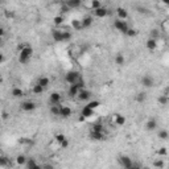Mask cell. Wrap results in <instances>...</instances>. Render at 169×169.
I'll list each match as a JSON object with an SVG mask.
<instances>
[{
    "label": "cell",
    "instance_id": "obj_30",
    "mask_svg": "<svg viewBox=\"0 0 169 169\" xmlns=\"http://www.w3.org/2000/svg\"><path fill=\"white\" fill-rule=\"evenodd\" d=\"M64 21H65L64 15H58V16H54V17H53V24H54L56 27H61L62 24H64Z\"/></svg>",
    "mask_w": 169,
    "mask_h": 169
},
{
    "label": "cell",
    "instance_id": "obj_7",
    "mask_svg": "<svg viewBox=\"0 0 169 169\" xmlns=\"http://www.w3.org/2000/svg\"><path fill=\"white\" fill-rule=\"evenodd\" d=\"M61 100H62V95L59 94L58 91L52 93L50 96H49V103H50V106H59V105H61Z\"/></svg>",
    "mask_w": 169,
    "mask_h": 169
},
{
    "label": "cell",
    "instance_id": "obj_11",
    "mask_svg": "<svg viewBox=\"0 0 169 169\" xmlns=\"http://www.w3.org/2000/svg\"><path fill=\"white\" fill-rule=\"evenodd\" d=\"M71 114H73V111H71V108H70L69 106L61 105V107H59V118L68 119V118L71 116Z\"/></svg>",
    "mask_w": 169,
    "mask_h": 169
},
{
    "label": "cell",
    "instance_id": "obj_16",
    "mask_svg": "<svg viewBox=\"0 0 169 169\" xmlns=\"http://www.w3.org/2000/svg\"><path fill=\"white\" fill-rule=\"evenodd\" d=\"M93 23H94V16H90V15H87V16L82 17V19H81L82 29H87V28H90V27L93 25Z\"/></svg>",
    "mask_w": 169,
    "mask_h": 169
},
{
    "label": "cell",
    "instance_id": "obj_2",
    "mask_svg": "<svg viewBox=\"0 0 169 169\" xmlns=\"http://www.w3.org/2000/svg\"><path fill=\"white\" fill-rule=\"evenodd\" d=\"M81 79H82V77L77 70H69L65 75V81L69 83V86H71V84H77Z\"/></svg>",
    "mask_w": 169,
    "mask_h": 169
},
{
    "label": "cell",
    "instance_id": "obj_40",
    "mask_svg": "<svg viewBox=\"0 0 169 169\" xmlns=\"http://www.w3.org/2000/svg\"><path fill=\"white\" fill-rule=\"evenodd\" d=\"M19 143L20 144H28V146H31V144H33V140H31V139H28V137H21V139H19Z\"/></svg>",
    "mask_w": 169,
    "mask_h": 169
},
{
    "label": "cell",
    "instance_id": "obj_10",
    "mask_svg": "<svg viewBox=\"0 0 169 169\" xmlns=\"http://www.w3.org/2000/svg\"><path fill=\"white\" fill-rule=\"evenodd\" d=\"M91 91L90 90H87V89H84V90H81L79 91V94H78V100H81V102H89L90 99H91Z\"/></svg>",
    "mask_w": 169,
    "mask_h": 169
},
{
    "label": "cell",
    "instance_id": "obj_13",
    "mask_svg": "<svg viewBox=\"0 0 169 169\" xmlns=\"http://www.w3.org/2000/svg\"><path fill=\"white\" fill-rule=\"evenodd\" d=\"M52 38L56 42H65L64 41V31H61V29H53L52 31Z\"/></svg>",
    "mask_w": 169,
    "mask_h": 169
},
{
    "label": "cell",
    "instance_id": "obj_8",
    "mask_svg": "<svg viewBox=\"0 0 169 169\" xmlns=\"http://www.w3.org/2000/svg\"><path fill=\"white\" fill-rule=\"evenodd\" d=\"M93 15H94L95 17H98V19H103V17H106V16L110 15V9L102 5L100 8H98V9L93 11Z\"/></svg>",
    "mask_w": 169,
    "mask_h": 169
},
{
    "label": "cell",
    "instance_id": "obj_26",
    "mask_svg": "<svg viewBox=\"0 0 169 169\" xmlns=\"http://www.w3.org/2000/svg\"><path fill=\"white\" fill-rule=\"evenodd\" d=\"M135 102H137V103H143L144 100L147 99V93L146 91H140V93H137L135 94Z\"/></svg>",
    "mask_w": 169,
    "mask_h": 169
},
{
    "label": "cell",
    "instance_id": "obj_28",
    "mask_svg": "<svg viewBox=\"0 0 169 169\" xmlns=\"http://www.w3.org/2000/svg\"><path fill=\"white\" fill-rule=\"evenodd\" d=\"M157 103L160 106H166L169 103V96L166 94H162V95H159V98H157Z\"/></svg>",
    "mask_w": 169,
    "mask_h": 169
},
{
    "label": "cell",
    "instance_id": "obj_32",
    "mask_svg": "<svg viewBox=\"0 0 169 169\" xmlns=\"http://www.w3.org/2000/svg\"><path fill=\"white\" fill-rule=\"evenodd\" d=\"M45 91V89L42 87V86H40L38 83H34L33 86H32V93L33 94H36V95H38V94H42Z\"/></svg>",
    "mask_w": 169,
    "mask_h": 169
},
{
    "label": "cell",
    "instance_id": "obj_5",
    "mask_svg": "<svg viewBox=\"0 0 169 169\" xmlns=\"http://www.w3.org/2000/svg\"><path fill=\"white\" fill-rule=\"evenodd\" d=\"M140 83H141V86L143 87H146V89H152L155 86V78L151 75V74H144L141 77V79H140Z\"/></svg>",
    "mask_w": 169,
    "mask_h": 169
},
{
    "label": "cell",
    "instance_id": "obj_22",
    "mask_svg": "<svg viewBox=\"0 0 169 169\" xmlns=\"http://www.w3.org/2000/svg\"><path fill=\"white\" fill-rule=\"evenodd\" d=\"M11 95L13 96V98H23V96L25 95V93H24V90L20 87H13L11 91Z\"/></svg>",
    "mask_w": 169,
    "mask_h": 169
},
{
    "label": "cell",
    "instance_id": "obj_20",
    "mask_svg": "<svg viewBox=\"0 0 169 169\" xmlns=\"http://www.w3.org/2000/svg\"><path fill=\"white\" fill-rule=\"evenodd\" d=\"M116 15H118V19L119 20H127L128 19V12H127V9H124L123 7H118L116 8Z\"/></svg>",
    "mask_w": 169,
    "mask_h": 169
},
{
    "label": "cell",
    "instance_id": "obj_15",
    "mask_svg": "<svg viewBox=\"0 0 169 169\" xmlns=\"http://www.w3.org/2000/svg\"><path fill=\"white\" fill-rule=\"evenodd\" d=\"M157 46H159V40L149 37V38L146 41V48H147L148 50H151V52L156 50V49H157Z\"/></svg>",
    "mask_w": 169,
    "mask_h": 169
},
{
    "label": "cell",
    "instance_id": "obj_25",
    "mask_svg": "<svg viewBox=\"0 0 169 169\" xmlns=\"http://www.w3.org/2000/svg\"><path fill=\"white\" fill-rule=\"evenodd\" d=\"M36 83H38L40 86H42L44 89H46V87L50 84V79H49V78H48V77H40Z\"/></svg>",
    "mask_w": 169,
    "mask_h": 169
},
{
    "label": "cell",
    "instance_id": "obj_44",
    "mask_svg": "<svg viewBox=\"0 0 169 169\" xmlns=\"http://www.w3.org/2000/svg\"><path fill=\"white\" fill-rule=\"evenodd\" d=\"M131 169H143V166L140 162H134V165L131 166Z\"/></svg>",
    "mask_w": 169,
    "mask_h": 169
},
{
    "label": "cell",
    "instance_id": "obj_3",
    "mask_svg": "<svg viewBox=\"0 0 169 169\" xmlns=\"http://www.w3.org/2000/svg\"><path fill=\"white\" fill-rule=\"evenodd\" d=\"M114 28H115L116 31H119L120 33L125 34V33H127V31L130 29V25H128V23H127V21L116 19L115 21H114Z\"/></svg>",
    "mask_w": 169,
    "mask_h": 169
},
{
    "label": "cell",
    "instance_id": "obj_42",
    "mask_svg": "<svg viewBox=\"0 0 169 169\" xmlns=\"http://www.w3.org/2000/svg\"><path fill=\"white\" fill-rule=\"evenodd\" d=\"M59 11H61V15L62 13H68V12L70 11V8L66 5V3H64V4H61V8H59Z\"/></svg>",
    "mask_w": 169,
    "mask_h": 169
},
{
    "label": "cell",
    "instance_id": "obj_17",
    "mask_svg": "<svg viewBox=\"0 0 169 169\" xmlns=\"http://www.w3.org/2000/svg\"><path fill=\"white\" fill-rule=\"evenodd\" d=\"M112 116H114V124H115V125L122 127V125H124L125 122H127L125 116H123L122 114H115V115H112Z\"/></svg>",
    "mask_w": 169,
    "mask_h": 169
},
{
    "label": "cell",
    "instance_id": "obj_24",
    "mask_svg": "<svg viewBox=\"0 0 169 169\" xmlns=\"http://www.w3.org/2000/svg\"><path fill=\"white\" fill-rule=\"evenodd\" d=\"M15 161H16V164L19 165V166H21V165H27L28 157H27L25 155H17V157L15 159Z\"/></svg>",
    "mask_w": 169,
    "mask_h": 169
},
{
    "label": "cell",
    "instance_id": "obj_35",
    "mask_svg": "<svg viewBox=\"0 0 169 169\" xmlns=\"http://www.w3.org/2000/svg\"><path fill=\"white\" fill-rule=\"evenodd\" d=\"M156 155H157L159 157H165V156H168V149L165 147H160L156 151Z\"/></svg>",
    "mask_w": 169,
    "mask_h": 169
},
{
    "label": "cell",
    "instance_id": "obj_47",
    "mask_svg": "<svg viewBox=\"0 0 169 169\" xmlns=\"http://www.w3.org/2000/svg\"><path fill=\"white\" fill-rule=\"evenodd\" d=\"M5 34V29L2 27V28H0V36H4Z\"/></svg>",
    "mask_w": 169,
    "mask_h": 169
},
{
    "label": "cell",
    "instance_id": "obj_45",
    "mask_svg": "<svg viewBox=\"0 0 169 169\" xmlns=\"http://www.w3.org/2000/svg\"><path fill=\"white\" fill-rule=\"evenodd\" d=\"M59 148H62V149L69 148V140H66V141H64L62 144H59Z\"/></svg>",
    "mask_w": 169,
    "mask_h": 169
},
{
    "label": "cell",
    "instance_id": "obj_14",
    "mask_svg": "<svg viewBox=\"0 0 169 169\" xmlns=\"http://www.w3.org/2000/svg\"><path fill=\"white\" fill-rule=\"evenodd\" d=\"M90 139H91V140H95V141H102V140H106L107 135H106V132H94V131H91L90 132Z\"/></svg>",
    "mask_w": 169,
    "mask_h": 169
},
{
    "label": "cell",
    "instance_id": "obj_38",
    "mask_svg": "<svg viewBox=\"0 0 169 169\" xmlns=\"http://www.w3.org/2000/svg\"><path fill=\"white\" fill-rule=\"evenodd\" d=\"M71 27H73L75 31H81L82 29V24H81V20H78V19H74L73 21H71Z\"/></svg>",
    "mask_w": 169,
    "mask_h": 169
},
{
    "label": "cell",
    "instance_id": "obj_41",
    "mask_svg": "<svg viewBox=\"0 0 169 169\" xmlns=\"http://www.w3.org/2000/svg\"><path fill=\"white\" fill-rule=\"evenodd\" d=\"M151 37H152V38H156V40H159V37H160V32L157 31V29H152V32H151Z\"/></svg>",
    "mask_w": 169,
    "mask_h": 169
},
{
    "label": "cell",
    "instance_id": "obj_23",
    "mask_svg": "<svg viewBox=\"0 0 169 169\" xmlns=\"http://www.w3.org/2000/svg\"><path fill=\"white\" fill-rule=\"evenodd\" d=\"M152 166H153L155 169H164V168H165V162H164V160H162L161 157L155 159L153 162H152Z\"/></svg>",
    "mask_w": 169,
    "mask_h": 169
},
{
    "label": "cell",
    "instance_id": "obj_18",
    "mask_svg": "<svg viewBox=\"0 0 169 169\" xmlns=\"http://www.w3.org/2000/svg\"><path fill=\"white\" fill-rule=\"evenodd\" d=\"M65 3L70 8V11L71 9H77V8H79V7L83 5V3L81 2V0H68V2H65Z\"/></svg>",
    "mask_w": 169,
    "mask_h": 169
},
{
    "label": "cell",
    "instance_id": "obj_29",
    "mask_svg": "<svg viewBox=\"0 0 169 169\" xmlns=\"http://www.w3.org/2000/svg\"><path fill=\"white\" fill-rule=\"evenodd\" d=\"M91 131H94V132H106V131H105V125L102 124L100 122L94 123V124L91 125Z\"/></svg>",
    "mask_w": 169,
    "mask_h": 169
},
{
    "label": "cell",
    "instance_id": "obj_36",
    "mask_svg": "<svg viewBox=\"0 0 169 169\" xmlns=\"http://www.w3.org/2000/svg\"><path fill=\"white\" fill-rule=\"evenodd\" d=\"M8 165H9V159L5 155H2V157H0V166L5 168V166H8Z\"/></svg>",
    "mask_w": 169,
    "mask_h": 169
},
{
    "label": "cell",
    "instance_id": "obj_6",
    "mask_svg": "<svg viewBox=\"0 0 169 169\" xmlns=\"http://www.w3.org/2000/svg\"><path fill=\"white\" fill-rule=\"evenodd\" d=\"M20 107H21L23 111L32 112V111H34L36 108H37V105H36V102H33V100H24V102H21Z\"/></svg>",
    "mask_w": 169,
    "mask_h": 169
},
{
    "label": "cell",
    "instance_id": "obj_12",
    "mask_svg": "<svg viewBox=\"0 0 169 169\" xmlns=\"http://www.w3.org/2000/svg\"><path fill=\"white\" fill-rule=\"evenodd\" d=\"M94 114H95L94 110L89 108L87 106H83V107H82V110H81V120H84V119L91 118V116H94Z\"/></svg>",
    "mask_w": 169,
    "mask_h": 169
},
{
    "label": "cell",
    "instance_id": "obj_33",
    "mask_svg": "<svg viewBox=\"0 0 169 169\" xmlns=\"http://www.w3.org/2000/svg\"><path fill=\"white\" fill-rule=\"evenodd\" d=\"M54 140H56L58 143V146H59V144H62L64 141L68 140V137H66L64 134H56L54 135Z\"/></svg>",
    "mask_w": 169,
    "mask_h": 169
},
{
    "label": "cell",
    "instance_id": "obj_4",
    "mask_svg": "<svg viewBox=\"0 0 169 169\" xmlns=\"http://www.w3.org/2000/svg\"><path fill=\"white\" fill-rule=\"evenodd\" d=\"M118 161H119V164L123 166V169H131V166L134 165V162H135L130 156H127V155H120Z\"/></svg>",
    "mask_w": 169,
    "mask_h": 169
},
{
    "label": "cell",
    "instance_id": "obj_37",
    "mask_svg": "<svg viewBox=\"0 0 169 169\" xmlns=\"http://www.w3.org/2000/svg\"><path fill=\"white\" fill-rule=\"evenodd\" d=\"M59 107H61V105L59 106H50L49 108V111L53 116H59Z\"/></svg>",
    "mask_w": 169,
    "mask_h": 169
},
{
    "label": "cell",
    "instance_id": "obj_19",
    "mask_svg": "<svg viewBox=\"0 0 169 169\" xmlns=\"http://www.w3.org/2000/svg\"><path fill=\"white\" fill-rule=\"evenodd\" d=\"M79 91H81V90L78 89L75 84H71V86H69V89H68V95L70 96L71 99H74V98H77V96H78Z\"/></svg>",
    "mask_w": 169,
    "mask_h": 169
},
{
    "label": "cell",
    "instance_id": "obj_46",
    "mask_svg": "<svg viewBox=\"0 0 169 169\" xmlns=\"http://www.w3.org/2000/svg\"><path fill=\"white\" fill-rule=\"evenodd\" d=\"M42 169H54V166L52 164H44L42 165Z\"/></svg>",
    "mask_w": 169,
    "mask_h": 169
},
{
    "label": "cell",
    "instance_id": "obj_27",
    "mask_svg": "<svg viewBox=\"0 0 169 169\" xmlns=\"http://www.w3.org/2000/svg\"><path fill=\"white\" fill-rule=\"evenodd\" d=\"M157 137L160 139V140H164V141L169 140V131L168 130H160L157 132Z\"/></svg>",
    "mask_w": 169,
    "mask_h": 169
},
{
    "label": "cell",
    "instance_id": "obj_43",
    "mask_svg": "<svg viewBox=\"0 0 169 169\" xmlns=\"http://www.w3.org/2000/svg\"><path fill=\"white\" fill-rule=\"evenodd\" d=\"M71 40V33L69 31H64V41H70Z\"/></svg>",
    "mask_w": 169,
    "mask_h": 169
},
{
    "label": "cell",
    "instance_id": "obj_34",
    "mask_svg": "<svg viewBox=\"0 0 169 169\" xmlns=\"http://www.w3.org/2000/svg\"><path fill=\"white\" fill-rule=\"evenodd\" d=\"M89 108H91V110H96L99 106H100V102L99 100H90V102H87V105H86Z\"/></svg>",
    "mask_w": 169,
    "mask_h": 169
},
{
    "label": "cell",
    "instance_id": "obj_39",
    "mask_svg": "<svg viewBox=\"0 0 169 169\" xmlns=\"http://www.w3.org/2000/svg\"><path fill=\"white\" fill-rule=\"evenodd\" d=\"M137 33H139V32L136 31L135 28H131V27H130V29L127 31L125 36H127V37H135V36H137Z\"/></svg>",
    "mask_w": 169,
    "mask_h": 169
},
{
    "label": "cell",
    "instance_id": "obj_1",
    "mask_svg": "<svg viewBox=\"0 0 169 169\" xmlns=\"http://www.w3.org/2000/svg\"><path fill=\"white\" fill-rule=\"evenodd\" d=\"M32 56H33V49L29 45H24L21 46V49L19 52V62L23 65H27L31 61Z\"/></svg>",
    "mask_w": 169,
    "mask_h": 169
},
{
    "label": "cell",
    "instance_id": "obj_31",
    "mask_svg": "<svg viewBox=\"0 0 169 169\" xmlns=\"http://www.w3.org/2000/svg\"><path fill=\"white\" fill-rule=\"evenodd\" d=\"M115 64H116L118 66H123V65L125 64V57L123 56L122 53H118L116 56H115Z\"/></svg>",
    "mask_w": 169,
    "mask_h": 169
},
{
    "label": "cell",
    "instance_id": "obj_49",
    "mask_svg": "<svg viewBox=\"0 0 169 169\" xmlns=\"http://www.w3.org/2000/svg\"><path fill=\"white\" fill-rule=\"evenodd\" d=\"M168 169H169V164H168Z\"/></svg>",
    "mask_w": 169,
    "mask_h": 169
},
{
    "label": "cell",
    "instance_id": "obj_21",
    "mask_svg": "<svg viewBox=\"0 0 169 169\" xmlns=\"http://www.w3.org/2000/svg\"><path fill=\"white\" fill-rule=\"evenodd\" d=\"M27 166H28V169H42V165H40L38 162L36 161V159H33V157L28 159Z\"/></svg>",
    "mask_w": 169,
    "mask_h": 169
},
{
    "label": "cell",
    "instance_id": "obj_48",
    "mask_svg": "<svg viewBox=\"0 0 169 169\" xmlns=\"http://www.w3.org/2000/svg\"><path fill=\"white\" fill-rule=\"evenodd\" d=\"M162 4L166 5V7H169V0H164V2H162Z\"/></svg>",
    "mask_w": 169,
    "mask_h": 169
},
{
    "label": "cell",
    "instance_id": "obj_9",
    "mask_svg": "<svg viewBox=\"0 0 169 169\" xmlns=\"http://www.w3.org/2000/svg\"><path fill=\"white\" fill-rule=\"evenodd\" d=\"M157 127H159L157 120L153 119V118L148 119L147 122H146V124H144V128H146V131H148V132H152V131H155L156 128H157Z\"/></svg>",
    "mask_w": 169,
    "mask_h": 169
}]
</instances>
